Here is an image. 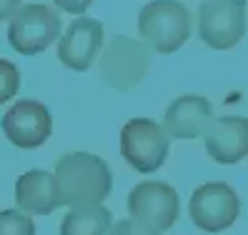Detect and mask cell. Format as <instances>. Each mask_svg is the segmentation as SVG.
<instances>
[{
    "label": "cell",
    "instance_id": "cell-1",
    "mask_svg": "<svg viewBox=\"0 0 248 235\" xmlns=\"http://www.w3.org/2000/svg\"><path fill=\"white\" fill-rule=\"evenodd\" d=\"M55 185L63 205L93 208L100 205L113 188V175L103 158L91 153H68L55 165Z\"/></svg>",
    "mask_w": 248,
    "mask_h": 235
},
{
    "label": "cell",
    "instance_id": "cell-2",
    "mask_svg": "<svg viewBox=\"0 0 248 235\" xmlns=\"http://www.w3.org/2000/svg\"><path fill=\"white\" fill-rule=\"evenodd\" d=\"M138 33L151 50L170 55L191 35V13L178 0H153L138 13Z\"/></svg>",
    "mask_w": 248,
    "mask_h": 235
},
{
    "label": "cell",
    "instance_id": "cell-3",
    "mask_svg": "<svg viewBox=\"0 0 248 235\" xmlns=\"http://www.w3.org/2000/svg\"><path fill=\"white\" fill-rule=\"evenodd\" d=\"M151 68V48L143 40L115 35L110 38L106 53L100 55V75L118 93L136 88Z\"/></svg>",
    "mask_w": 248,
    "mask_h": 235
},
{
    "label": "cell",
    "instance_id": "cell-4",
    "mask_svg": "<svg viewBox=\"0 0 248 235\" xmlns=\"http://www.w3.org/2000/svg\"><path fill=\"white\" fill-rule=\"evenodd\" d=\"M170 138L151 118H133L121 130V155L138 173H155L166 163Z\"/></svg>",
    "mask_w": 248,
    "mask_h": 235
},
{
    "label": "cell",
    "instance_id": "cell-5",
    "mask_svg": "<svg viewBox=\"0 0 248 235\" xmlns=\"http://www.w3.org/2000/svg\"><path fill=\"white\" fill-rule=\"evenodd\" d=\"M61 15L48 5H23L13 13L8 25V43L20 55H38L61 35Z\"/></svg>",
    "mask_w": 248,
    "mask_h": 235
},
{
    "label": "cell",
    "instance_id": "cell-6",
    "mask_svg": "<svg viewBox=\"0 0 248 235\" xmlns=\"http://www.w3.org/2000/svg\"><path fill=\"white\" fill-rule=\"evenodd\" d=\"M198 35L213 50H228L246 35L243 0H206L198 10Z\"/></svg>",
    "mask_w": 248,
    "mask_h": 235
},
{
    "label": "cell",
    "instance_id": "cell-7",
    "mask_svg": "<svg viewBox=\"0 0 248 235\" xmlns=\"http://www.w3.org/2000/svg\"><path fill=\"white\" fill-rule=\"evenodd\" d=\"M178 210L181 203L176 188L160 180L138 183L128 195V215L155 233H163L176 223Z\"/></svg>",
    "mask_w": 248,
    "mask_h": 235
},
{
    "label": "cell",
    "instance_id": "cell-8",
    "mask_svg": "<svg viewBox=\"0 0 248 235\" xmlns=\"http://www.w3.org/2000/svg\"><path fill=\"white\" fill-rule=\"evenodd\" d=\"M241 200L228 183H206L193 190L188 213L191 220L206 233H221L238 218Z\"/></svg>",
    "mask_w": 248,
    "mask_h": 235
},
{
    "label": "cell",
    "instance_id": "cell-9",
    "mask_svg": "<svg viewBox=\"0 0 248 235\" xmlns=\"http://www.w3.org/2000/svg\"><path fill=\"white\" fill-rule=\"evenodd\" d=\"M3 133L18 148H38L53 133V115L38 100H18L3 115Z\"/></svg>",
    "mask_w": 248,
    "mask_h": 235
},
{
    "label": "cell",
    "instance_id": "cell-10",
    "mask_svg": "<svg viewBox=\"0 0 248 235\" xmlns=\"http://www.w3.org/2000/svg\"><path fill=\"white\" fill-rule=\"evenodd\" d=\"M103 25L93 18H76L68 30L61 35V43H58V58L61 63L76 73H85L95 55L103 48Z\"/></svg>",
    "mask_w": 248,
    "mask_h": 235
},
{
    "label": "cell",
    "instance_id": "cell-11",
    "mask_svg": "<svg viewBox=\"0 0 248 235\" xmlns=\"http://www.w3.org/2000/svg\"><path fill=\"white\" fill-rule=\"evenodd\" d=\"M213 123V105L203 95H181L166 108L163 128L168 138L193 140L206 135Z\"/></svg>",
    "mask_w": 248,
    "mask_h": 235
},
{
    "label": "cell",
    "instance_id": "cell-12",
    "mask_svg": "<svg viewBox=\"0 0 248 235\" xmlns=\"http://www.w3.org/2000/svg\"><path fill=\"white\" fill-rule=\"evenodd\" d=\"M206 150L216 163H241L248 153V123L241 115L213 118L206 130Z\"/></svg>",
    "mask_w": 248,
    "mask_h": 235
},
{
    "label": "cell",
    "instance_id": "cell-13",
    "mask_svg": "<svg viewBox=\"0 0 248 235\" xmlns=\"http://www.w3.org/2000/svg\"><path fill=\"white\" fill-rule=\"evenodd\" d=\"M16 203L25 215H48L63 205L53 173L48 170H28L16 183Z\"/></svg>",
    "mask_w": 248,
    "mask_h": 235
},
{
    "label": "cell",
    "instance_id": "cell-14",
    "mask_svg": "<svg viewBox=\"0 0 248 235\" xmlns=\"http://www.w3.org/2000/svg\"><path fill=\"white\" fill-rule=\"evenodd\" d=\"M113 215L103 205L93 208H73L61 223V235H106Z\"/></svg>",
    "mask_w": 248,
    "mask_h": 235
},
{
    "label": "cell",
    "instance_id": "cell-15",
    "mask_svg": "<svg viewBox=\"0 0 248 235\" xmlns=\"http://www.w3.org/2000/svg\"><path fill=\"white\" fill-rule=\"evenodd\" d=\"M0 235H35V223L20 210H0Z\"/></svg>",
    "mask_w": 248,
    "mask_h": 235
},
{
    "label": "cell",
    "instance_id": "cell-16",
    "mask_svg": "<svg viewBox=\"0 0 248 235\" xmlns=\"http://www.w3.org/2000/svg\"><path fill=\"white\" fill-rule=\"evenodd\" d=\"M20 88V73L10 60L0 58V105L8 103Z\"/></svg>",
    "mask_w": 248,
    "mask_h": 235
},
{
    "label": "cell",
    "instance_id": "cell-17",
    "mask_svg": "<svg viewBox=\"0 0 248 235\" xmlns=\"http://www.w3.org/2000/svg\"><path fill=\"white\" fill-rule=\"evenodd\" d=\"M110 235H160V233H155V230H151V228L140 225L138 220H133V218H125V220H121V223L113 225Z\"/></svg>",
    "mask_w": 248,
    "mask_h": 235
},
{
    "label": "cell",
    "instance_id": "cell-18",
    "mask_svg": "<svg viewBox=\"0 0 248 235\" xmlns=\"http://www.w3.org/2000/svg\"><path fill=\"white\" fill-rule=\"evenodd\" d=\"M53 3L61 8V10L70 13V15H83V13L91 8L93 0H53Z\"/></svg>",
    "mask_w": 248,
    "mask_h": 235
},
{
    "label": "cell",
    "instance_id": "cell-19",
    "mask_svg": "<svg viewBox=\"0 0 248 235\" xmlns=\"http://www.w3.org/2000/svg\"><path fill=\"white\" fill-rule=\"evenodd\" d=\"M20 8V0H0V23L13 18V13Z\"/></svg>",
    "mask_w": 248,
    "mask_h": 235
}]
</instances>
